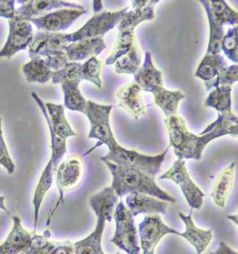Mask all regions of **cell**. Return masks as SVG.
<instances>
[{"label": "cell", "instance_id": "1", "mask_svg": "<svg viewBox=\"0 0 238 254\" xmlns=\"http://www.w3.org/2000/svg\"><path fill=\"white\" fill-rule=\"evenodd\" d=\"M218 115V118L198 135L188 131L185 121L178 115L167 118L165 124L170 140L169 147H174L178 159L199 160L209 142L227 135L238 138V117L234 113Z\"/></svg>", "mask_w": 238, "mask_h": 254}, {"label": "cell", "instance_id": "2", "mask_svg": "<svg viewBox=\"0 0 238 254\" xmlns=\"http://www.w3.org/2000/svg\"><path fill=\"white\" fill-rule=\"evenodd\" d=\"M112 175L111 188L119 198L130 193H142L167 202H176V199L155 183V178L136 168L119 166L108 161H102Z\"/></svg>", "mask_w": 238, "mask_h": 254}, {"label": "cell", "instance_id": "3", "mask_svg": "<svg viewBox=\"0 0 238 254\" xmlns=\"http://www.w3.org/2000/svg\"><path fill=\"white\" fill-rule=\"evenodd\" d=\"M107 146L109 147V153L101 157V160L110 161L119 166L136 168L154 178L160 171L170 147H167L162 153L157 155L149 156L140 154L136 150H128L121 147L116 139Z\"/></svg>", "mask_w": 238, "mask_h": 254}, {"label": "cell", "instance_id": "4", "mask_svg": "<svg viewBox=\"0 0 238 254\" xmlns=\"http://www.w3.org/2000/svg\"><path fill=\"white\" fill-rule=\"evenodd\" d=\"M51 138V156L45 168L41 175L34 190L32 205L34 207V231L36 233L38 224L39 213L42 202L50 189L52 187L55 173L57 172L66 152V140L56 135L53 130H49Z\"/></svg>", "mask_w": 238, "mask_h": 254}, {"label": "cell", "instance_id": "5", "mask_svg": "<svg viewBox=\"0 0 238 254\" xmlns=\"http://www.w3.org/2000/svg\"><path fill=\"white\" fill-rule=\"evenodd\" d=\"M115 209L116 233L111 243L127 254H140L139 240L132 213L121 200Z\"/></svg>", "mask_w": 238, "mask_h": 254}, {"label": "cell", "instance_id": "6", "mask_svg": "<svg viewBox=\"0 0 238 254\" xmlns=\"http://www.w3.org/2000/svg\"><path fill=\"white\" fill-rule=\"evenodd\" d=\"M112 105H102L92 101H87L85 115L90 123L88 138L98 140L95 147L84 154H87L102 145H108L114 140L115 137L111 130L110 116L112 111Z\"/></svg>", "mask_w": 238, "mask_h": 254}, {"label": "cell", "instance_id": "7", "mask_svg": "<svg viewBox=\"0 0 238 254\" xmlns=\"http://www.w3.org/2000/svg\"><path fill=\"white\" fill-rule=\"evenodd\" d=\"M129 8L127 6L117 11L94 13L93 16L81 28L73 33L66 34V40L70 44L85 39L104 37L107 32L119 24Z\"/></svg>", "mask_w": 238, "mask_h": 254}, {"label": "cell", "instance_id": "8", "mask_svg": "<svg viewBox=\"0 0 238 254\" xmlns=\"http://www.w3.org/2000/svg\"><path fill=\"white\" fill-rule=\"evenodd\" d=\"M83 164L81 158L73 155L68 157L58 166L56 172V185L59 191V199L57 203L49 213L47 220V226L51 224V218L56 211L64 202V195L68 190L76 189L79 185L83 176Z\"/></svg>", "mask_w": 238, "mask_h": 254}, {"label": "cell", "instance_id": "9", "mask_svg": "<svg viewBox=\"0 0 238 254\" xmlns=\"http://www.w3.org/2000/svg\"><path fill=\"white\" fill-rule=\"evenodd\" d=\"M185 163L184 159H178L159 178L160 180H170L178 185L192 209H199L203 205L205 194L190 178Z\"/></svg>", "mask_w": 238, "mask_h": 254}, {"label": "cell", "instance_id": "10", "mask_svg": "<svg viewBox=\"0 0 238 254\" xmlns=\"http://www.w3.org/2000/svg\"><path fill=\"white\" fill-rule=\"evenodd\" d=\"M138 233L143 254H155L157 245L168 234L181 237V233L167 226L157 214L145 216L138 225Z\"/></svg>", "mask_w": 238, "mask_h": 254}, {"label": "cell", "instance_id": "11", "mask_svg": "<svg viewBox=\"0 0 238 254\" xmlns=\"http://www.w3.org/2000/svg\"><path fill=\"white\" fill-rule=\"evenodd\" d=\"M9 34L4 48L0 51V58L11 59L15 53L26 49L34 37L32 25L27 20L13 17L9 19Z\"/></svg>", "mask_w": 238, "mask_h": 254}, {"label": "cell", "instance_id": "12", "mask_svg": "<svg viewBox=\"0 0 238 254\" xmlns=\"http://www.w3.org/2000/svg\"><path fill=\"white\" fill-rule=\"evenodd\" d=\"M85 8H60L56 11L30 20L41 32H55L66 30L73 22L86 13Z\"/></svg>", "mask_w": 238, "mask_h": 254}, {"label": "cell", "instance_id": "13", "mask_svg": "<svg viewBox=\"0 0 238 254\" xmlns=\"http://www.w3.org/2000/svg\"><path fill=\"white\" fill-rule=\"evenodd\" d=\"M32 94L44 113L48 125L56 135L65 140L69 137L76 136L77 133L73 131L65 117L62 105H56L52 103L45 104L37 94L32 92Z\"/></svg>", "mask_w": 238, "mask_h": 254}, {"label": "cell", "instance_id": "14", "mask_svg": "<svg viewBox=\"0 0 238 254\" xmlns=\"http://www.w3.org/2000/svg\"><path fill=\"white\" fill-rule=\"evenodd\" d=\"M66 34L39 32L29 45V56H45L62 52L68 45Z\"/></svg>", "mask_w": 238, "mask_h": 254}, {"label": "cell", "instance_id": "15", "mask_svg": "<svg viewBox=\"0 0 238 254\" xmlns=\"http://www.w3.org/2000/svg\"><path fill=\"white\" fill-rule=\"evenodd\" d=\"M142 91L136 82H131L118 89L116 92L118 106L129 113L136 120L146 113L145 105L140 97Z\"/></svg>", "mask_w": 238, "mask_h": 254}, {"label": "cell", "instance_id": "16", "mask_svg": "<svg viewBox=\"0 0 238 254\" xmlns=\"http://www.w3.org/2000/svg\"><path fill=\"white\" fill-rule=\"evenodd\" d=\"M13 227L7 238L0 245V254H20L32 241L34 232L30 233L22 225L18 216H13Z\"/></svg>", "mask_w": 238, "mask_h": 254}, {"label": "cell", "instance_id": "17", "mask_svg": "<svg viewBox=\"0 0 238 254\" xmlns=\"http://www.w3.org/2000/svg\"><path fill=\"white\" fill-rule=\"evenodd\" d=\"M125 203L133 217L141 214H167L168 202L159 199L142 194V193H130L126 195Z\"/></svg>", "mask_w": 238, "mask_h": 254}, {"label": "cell", "instance_id": "18", "mask_svg": "<svg viewBox=\"0 0 238 254\" xmlns=\"http://www.w3.org/2000/svg\"><path fill=\"white\" fill-rule=\"evenodd\" d=\"M24 2L20 8L15 9L14 17L29 22L32 19L47 14L48 12L53 8L83 7L80 5L61 1H26Z\"/></svg>", "mask_w": 238, "mask_h": 254}, {"label": "cell", "instance_id": "19", "mask_svg": "<svg viewBox=\"0 0 238 254\" xmlns=\"http://www.w3.org/2000/svg\"><path fill=\"white\" fill-rule=\"evenodd\" d=\"M106 49L103 37H97L71 43L65 48L64 51L68 61L76 63L97 57Z\"/></svg>", "mask_w": 238, "mask_h": 254}, {"label": "cell", "instance_id": "20", "mask_svg": "<svg viewBox=\"0 0 238 254\" xmlns=\"http://www.w3.org/2000/svg\"><path fill=\"white\" fill-rule=\"evenodd\" d=\"M192 210L188 215L179 212V217L185 225V231L181 233V238H184L196 251L197 254H201L208 248L212 239L211 229L205 231L196 227L192 219Z\"/></svg>", "mask_w": 238, "mask_h": 254}, {"label": "cell", "instance_id": "21", "mask_svg": "<svg viewBox=\"0 0 238 254\" xmlns=\"http://www.w3.org/2000/svg\"><path fill=\"white\" fill-rule=\"evenodd\" d=\"M133 75V82L145 92H152L157 87L164 86L162 71L155 67L152 62V53L149 51L145 53L143 64Z\"/></svg>", "mask_w": 238, "mask_h": 254}, {"label": "cell", "instance_id": "22", "mask_svg": "<svg viewBox=\"0 0 238 254\" xmlns=\"http://www.w3.org/2000/svg\"><path fill=\"white\" fill-rule=\"evenodd\" d=\"M236 163H232L224 168L217 177L210 196L216 205L224 207L228 197L234 185Z\"/></svg>", "mask_w": 238, "mask_h": 254}, {"label": "cell", "instance_id": "23", "mask_svg": "<svg viewBox=\"0 0 238 254\" xmlns=\"http://www.w3.org/2000/svg\"><path fill=\"white\" fill-rule=\"evenodd\" d=\"M156 105L159 106L167 118L178 115V105L185 98L184 93L179 90L170 91L159 87L151 92Z\"/></svg>", "mask_w": 238, "mask_h": 254}, {"label": "cell", "instance_id": "24", "mask_svg": "<svg viewBox=\"0 0 238 254\" xmlns=\"http://www.w3.org/2000/svg\"><path fill=\"white\" fill-rule=\"evenodd\" d=\"M23 72L27 82L37 83L50 81L55 73L50 68L45 59L39 56L31 58L30 61L23 66Z\"/></svg>", "mask_w": 238, "mask_h": 254}, {"label": "cell", "instance_id": "25", "mask_svg": "<svg viewBox=\"0 0 238 254\" xmlns=\"http://www.w3.org/2000/svg\"><path fill=\"white\" fill-rule=\"evenodd\" d=\"M205 106L213 108L218 114H233L232 87L221 86L210 91L205 101Z\"/></svg>", "mask_w": 238, "mask_h": 254}, {"label": "cell", "instance_id": "26", "mask_svg": "<svg viewBox=\"0 0 238 254\" xmlns=\"http://www.w3.org/2000/svg\"><path fill=\"white\" fill-rule=\"evenodd\" d=\"M203 8L205 10L208 16L209 27H210V36H209V42L206 54L217 55L220 54L222 51V42L224 36V25L218 23L214 18L211 8H210V1L207 0L200 1Z\"/></svg>", "mask_w": 238, "mask_h": 254}, {"label": "cell", "instance_id": "27", "mask_svg": "<svg viewBox=\"0 0 238 254\" xmlns=\"http://www.w3.org/2000/svg\"><path fill=\"white\" fill-rule=\"evenodd\" d=\"M227 65L222 55L205 54L197 68L195 76L203 81H210L217 76L222 68L227 66Z\"/></svg>", "mask_w": 238, "mask_h": 254}, {"label": "cell", "instance_id": "28", "mask_svg": "<svg viewBox=\"0 0 238 254\" xmlns=\"http://www.w3.org/2000/svg\"><path fill=\"white\" fill-rule=\"evenodd\" d=\"M136 40L135 30L133 29H125V30H118V35L114 49L111 54L106 61V66L114 64L115 63L127 54L131 49Z\"/></svg>", "mask_w": 238, "mask_h": 254}, {"label": "cell", "instance_id": "29", "mask_svg": "<svg viewBox=\"0 0 238 254\" xmlns=\"http://www.w3.org/2000/svg\"><path fill=\"white\" fill-rule=\"evenodd\" d=\"M80 82L66 81L61 83L64 94V105L71 111L85 113L87 101L82 95L79 89Z\"/></svg>", "mask_w": 238, "mask_h": 254}, {"label": "cell", "instance_id": "30", "mask_svg": "<svg viewBox=\"0 0 238 254\" xmlns=\"http://www.w3.org/2000/svg\"><path fill=\"white\" fill-rule=\"evenodd\" d=\"M141 51L136 39L129 52L115 63V71L118 74H134L141 64Z\"/></svg>", "mask_w": 238, "mask_h": 254}, {"label": "cell", "instance_id": "31", "mask_svg": "<svg viewBox=\"0 0 238 254\" xmlns=\"http://www.w3.org/2000/svg\"><path fill=\"white\" fill-rule=\"evenodd\" d=\"M209 1L214 18L218 23L224 26L229 25L234 27L238 25V12L230 7L225 1L211 0Z\"/></svg>", "mask_w": 238, "mask_h": 254}, {"label": "cell", "instance_id": "32", "mask_svg": "<svg viewBox=\"0 0 238 254\" xmlns=\"http://www.w3.org/2000/svg\"><path fill=\"white\" fill-rule=\"evenodd\" d=\"M238 80V66L237 64H236L222 68L215 78L205 82V87L206 91H211L221 86L232 87Z\"/></svg>", "mask_w": 238, "mask_h": 254}, {"label": "cell", "instance_id": "33", "mask_svg": "<svg viewBox=\"0 0 238 254\" xmlns=\"http://www.w3.org/2000/svg\"><path fill=\"white\" fill-rule=\"evenodd\" d=\"M82 64L78 63H68L59 70L55 71L51 81L53 83H62L66 81L81 82Z\"/></svg>", "mask_w": 238, "mask_h": 254}, {"label": "cell", "instance_id": "34", "mask_svg": "<svg viewBox=\"0 0 238 254\" xmlns=\"http://www.w3.org/2000/svg\"><path fill=\"white\" fill-rule=\"evenodd\" d=\"M102 63L97 57H92L82 64V80H87L95 85L99 89L102 88L101 70Z\"/></svg>", "mask_w": 238, "mask_h": 254}, {"label": "cell", "instance_id": "35", "mask_svg": "<svg viewBox=\"0 0 238 254\" xmlns=\"http://www.w3.org/2000/svg\"><path fill=\"white\" fill-rule=\"evenodd\" d=\"M222 50L231 61L238 63V26L228 30L222 42Z\"/></svg>", "mask_w": 238, "mask_h": 254}, {"label": "cell", "instance_id": "36", "mask_svg": "<svg viewBox=\"0 0 238 254\" xmlns=\"http://www.w3.org/2000/svg\"><path fill=\"white\" fill-rule=\"evenodd\" d=\"M51 237V233L49 229L44 231L43 235L34 233L30 245L20 254H42Z\"/></svg>", "mask_w": 238, "mask_h": 254}, {"label": "cell", "instance_id": "37", "mask_svg": "<svg viewBox=\"0 0 238 254\" xmlns=\"http://www.w3.org/2000/svg\"><path fill=\"white\" fill-rule=\"evenodd\" d=\"M0 166L4 167L9 175L14 173L15 166L8 152L4 136H3L1 118H0Z\"/></svg>", "mask_w": 238, "mask_h": 254}, {"label": "cell", "instance_id": "38", "mask_svg": "<svg viewBox=\"0 0 238 254\" xmlns=\"http://www.w3.org/2000/svg\"><path fill=\"white\" fill-rule=\"evenodd\" d=\"M42 254H74L73 243L70 240H65V241L50 240Z\"/></svg>", "mask_w": 238, "mask_h": 254}, {"label": "cell", "instance_id": "39", "mask_svg": "<svg viewBox=\"0 0 238 254\" xmlns=\"http://www.w3.org/2000/svg\"><path fill=\"white\" fill-rule=\"evenodd\" d=\"M210 254H238L237 252L231 248L227 243L221 242L217 250Z\"/></svg>", "mask_w": 238, "mask_h": 254}, {"label": "cell", "instance_id": "40", "mask_svg": "<svg viewBox=\"0 0 238 254\" xmlns=\"http://www.w3.org/2000/svg\"><path fill=\"white\" fill-rule=\"evenodd\" d=\"M93 10L94 13H99V12L103 11L102 1H94Z\"/></svg>", "mask_w": 238, "mask_h": 254}, {"label": "cell", "instance_id": "41", "mask_svg": "<svg viewBox=\"0 0 238 254\" xmlns=\"http://www.w3.org/2000/svg\"><path fill=\"white\" fill-rule=\"evenodd\" d=\"M5 200H6V198H5L4 196H2V195L1 196V195H0V209L4 211L8 215H11L8 209H6V206H5Z\"/></svg>", "mask_w": 238, "mask_h": 254}, {"label": "cell", "instance_id": "42", "mask_svg": "<svg viewBox=\"0 0 238 254\" xmlns=\"http://www.w3.org/2000/svg\"><path fill=\"white\" fill-rule=\"evenodd\" d=\"M228 217H229V219H231V220L235 221V223H236V225L238 224L237 214H236V215H233V216H228Z\"/></svg>", "mask_w": 238, "mask_h": 254}, {"label": "cell", "instance_id": "43", "mask_svg": "<svg viewBox=\"0 0 238 254\" xmlns=\"http://www.w3.org/2000/svg\"><path fill=\"white\" fill-rule=\"evenodd\" d=\"M104 254H105L104 253ZM116 254H120V252H117V253H116Z\"/></svg>", "mask_w": 238, "mask_h": 254}]
</instances>
